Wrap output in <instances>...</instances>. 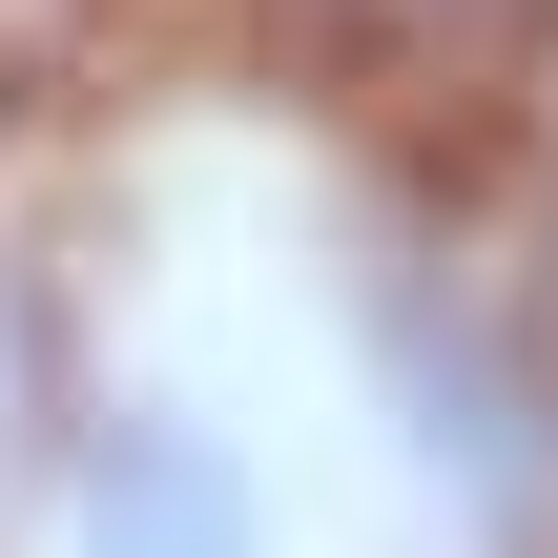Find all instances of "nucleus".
I'll use <instances>...</instances> for the list:
<instances>
[{
  "mask_svg": "<svg viewBox=\"0 0 558 558\" xmlns=\"http://www.w3.org/2000/svg\"><path fill=\"white\" fill-rule=\"evenodd\" d=\"M62 497H83V538H104V558H248L228 476H207L186 435H83V456H62Z\"/></svg>",
  "mask_w": 558,
  "mask_h": 558,
  "instance_id": "2",
  "label": "nucleus"
},
{
  "mask_svg": "<svg viewBox=\"0 0 558 558\" xmlns=\"http://www.w3.org/2000/svg\"><path fill=\"white\" fill-rule=\"evenodd\" d=\"M62 476V352H41V290L0 269V518Z\"/></svg>",
  "mask_w": 558,
  "mask_h": 558,
  "instance_id": "3",
  "label": "nucleus"
},
{
  "mask_svg": "<svg viewBox=\"0 0 558 558\" xmlns=\"http://www.w3.org/2000/svg\"><path fill=\"white\" fill-rule=\"evenodd\" d=\"M331 83H414V104H456V83H518L558 41V0H269Z\"/></svg>",
  "mask_w": 558,
  "mask_h": 558,
  "instance_id": "1",
  "label": "nucleus"
},
{
  "mask_svg": "<svg viewBox=\"0 0 558 558\" xmlns=\"http://www.w3.org/2000/svg\"><path fill=\"white\" fill-rule=\"evenodd\" d=\"M518 311H538V352H558V104L518 124Z\"/></svg>",
  "mask_w": 558,
  "mask_h": 558,
  "instance_id": "4",
  "label": "nucleus"
}]
</instances>
